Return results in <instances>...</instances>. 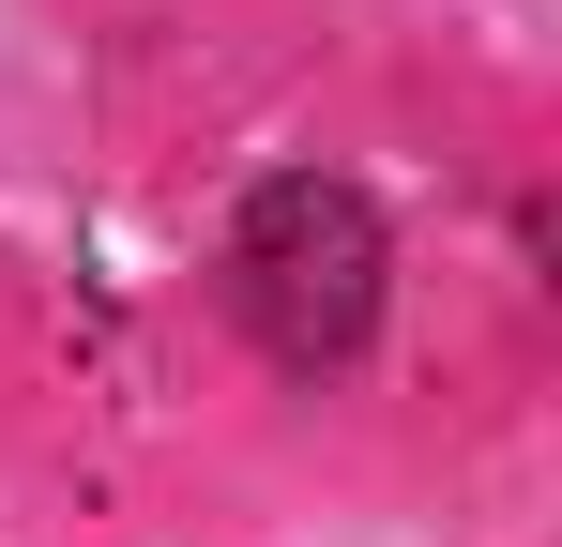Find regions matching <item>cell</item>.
<instances>
[{
    "instance_id": "cell-1",
    "label": "cell",
    "mask_w": 562,
    "mask_h": 547,
    "mask_svg": "<svg viewBox=\"0 0 562 547\" xmlns=\"http://www.w3.org/2000/svg\"><path fill=\"white\" fill-rule=\"evenodd\" d=\"M380 304H395V228H380V198L350 168L244 182V213H228V320L259 335V365L350 380L380 350Z\"/></svg>"
}]
</instances>
